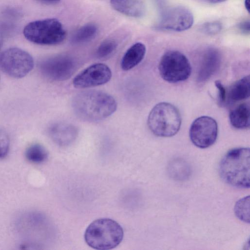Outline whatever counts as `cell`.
Segmentation results:
<instances>
[{
  "label": "cell",
  "mask_w": 250,
  "mask_h": 250,
  "mask_svg": "<svg viewBox=\"0 0 250 250\" xmlns=\"http://www.w3.org/2000/svg\"><path fill=\"white\" fill-rule=\"evenodd\" d=\"M118 43L113 39L103 41L98 47L96 56L99 59H105L111 56L115 51Z\"/></svg>",
  "instance_id": "44dd1931"
},
{
  "label": "cell",
  "mask_w": 250,
  "mask_h": 250,
  "mask_svg": "<svg viewBox=\"0 0 250 250\" xmlns=\"http://www.w3.org/2000/svg\"><path fill=\"white\" fill-rule=\"evenodd\" d=\"M3 43V37L2 36L0 33V48H1Z\"/></svg>",
  "instance_id": "f1b7e54d"
},
{
  "label": "cell",
  "mask_w": 250,
  "mask_h": 250,
  "mask_svg": "<svg viewBox=\"0 0 250 250\" xmlns=\"http://www.w3.org/2000/svg\"><path fill=\"white\" fill-rule=\"evenodd\" d=\"M239 31L243 34H248L250 31V23L249 21H245L240 23L238 26Z\"/></svg>",
  "instance_id": "d4e9b609"
},
{
  "label": "cell",
  "mask_w": 250,
  "mask_h": 250,
  "mask_svg": "<svg viewBox=\"0 0 250 250\" xmlns=\"http://www.w3.org/2000/svg\"><path fill=\"white\" fill-rule=\"evenodd\" d=\"M250 0H245V2H244L245 7L249 13H250Z\"/></svg>",
  "instance_id": "83f0119b"
},
{
  "label": "cell",
  "mask_w": 250,
  "mask_h": 250,
  "mask_svg": "<svg viewBox=\"0 0 250 250\" xmlns=\"http://www.w3.org/2000/svg\"><path fill=\"white\" fill-rule=\"evenodd\" d=\"M48 134L54 142L65 146L73 143L78 135V129L74 125L65 122H57L50 125Z\"/></svg>",
  "instance_id": "7c38bea8"
},
{
  "label": "cell",
  "mask_w": 250,
  "mask_h": 250,
  "mask_svg": "<svg viewBox=\"0 0 250 250\" xmlns=\"http://www.w3.org/2000/svg\"><path fill=\"white\" fill-rule=\"evenodd\" d=\"M124 231L116 221L100 218L92 222L84 233V240L90 247L99 250L113 249L122 242Z\"/></svg>",
  "instance_id": "3957f363"
},
{
  "label": "cell",
  "mask_w": 250,
  "mask_h": 250,
  "mask_svg": "<svg viewBox=\"0 0 250 250\" xmlns=\"http://www.w3.org/2000/svg\"><path fill=\"white\" fill-rule=\"evenodd\" d=\"M150 131L156 136L169 137L179 130L181 117L178 109L173 104L163 102L155 105L147 119Z\"/></svg>",
  "instance_id": "277c9868"
},
{
  "label": "cell",
  "mask_w": 250,
  "mask_h": 250,
  "mask_svg": "<svg viewBox=\"0 0 250 250\" xmlns=\"http://www.w3.org/2000/svg\"><path fill=\"white\" fill-rule=\"evenodd\" d=\"M222 179L238 188H249L250 184V150L247 147L230 150L223 157L219 167Z\"/></svg>",
  "instance_id": "7a4b0ae2"
},
{
  "label": "cell",
  "mask_w": 250,
  "mask_h": 250,
  "mask_svg": "<svg viewBox=\"0 0 250 250\" xmlns=\"http://www.w3.org/2000/svg\"><path fill=\"white\" fill-rule=\"evenodd\" d=\"M42 2L47 3H55L59 2L61 0H38Z\"/></svg>",
  "instance_id": "4316f807"
},
{
  "label": "cell",
  "mask_w": 250,
  "mask_h": 250,
  "mask_svg": "<svg viewBox=\"0 0 250 250\" xmlns=\"http://www.w3.org/2000/svg\"><path fill=\"white\" fill-rule=\"evenodd\" d=\"M146 52V47L143 43L138 42L133 44L126 50L122 59V69L128 71L137 66L144 59Z\"/></svg>",
  "instance_id": "9a60e30c"
},
{
  "label": "cell",
  "mask_w": 250,
  "mask_h": 250,
  "mask_svg": "<svg viewBox=\"0 0 250 250\" xmlns=\"http://www.w3.org/2000/svg\"><path fill=\"white\" fill-rule=\"evenodd\" d=\"M204 2L208 3L215 4L224 2L227 0H202Z\"/></svg>",
  "instance_id": "484cf974"
},
{
  "label": "cell",
  "mask_w": 250,
  "mask_h": 250,
  "mask_svg": "<svg viewBox=\"0 0 250 250\" xmlns=\"http://www.w3.org/2000/svg\"><path fill=\"white\" fill-rule=\"evenodd\" d=\"M112 8L118 12L132 18H140L145 13L142 0H110Z\"/></svg>",
  "instance_id": "5bb4252c"
},
{
  "label": "cell",
  "mask_w": 250,
  "mask_h": 250,
  "mask_svg": "<svg viewBox=\"0 0 250 250\" xmlns=\"http://www.w3.org/2000/svg\"><path fill=\"white\" fill-rule=\"evenodd\" d=\"M236 216L244 222H250V196L245 197L238 201L234 207Z\"/></svg>",
  "instance_id": "ffe728a7"
},
{
  "label": "cell",
  "mask_w": 250,
  "mask_h": 250,
  "mask_svg": "<svg viewBox=\"0 0 250 250\" xmlns=\"http://www.w3.org/2000/svg\"><path fill=\"white\" fill-rule=\"evenodd\" d=\"M189 134L191 142L195 146L201 148L208 147L217 139V124L210 117H200L192 122Z\"/></svg>",
  "instance_id": "9c48e42d"
},
{
  "label": "cell",
  "mask_w": 250,
  "mask_h": 250,
  "mask_svg": "<svg viewBox=\"0 0 250 250\" xmlns=\"http://www.w3.org/2000/svg\"><path fill=\"white\" fill-rule=\"evenodd\" d=\"M229 119L231 125L235 128L244 129L249 128V104L243 103L231 110L229 114Z\"/></svg>",
  "instance_id": "2e32d148"
},
{
  "label": "cell",
  "mask_w": 250,
  "mask_h": 250,
  "mask_svg": "<svg viewBox=\"0 0 250 250\" xmlns=\"http://www.w3.org/2000/svg\"><path fill=\"white\" fill-rule=\"evenodd\" d=\"M78 63L72 56L59 55L43 59L39 63L41 73L46 78L54 81L69 79L78 68Z\"/></svg>",
  "instance_id": "ba28073f"
},
{
  "label": "cell",
  "mask_w": 250,
  "mask_h": 250,
  "mask_svg": "<svg viewBox=\"0 0 250 250\" xmlns=\"http://www.w3.org/2000/svg\"><path fill=\"white\" fill-rule=\"evenodd\" d=\"M25 157L29 162L39 164L44 162L48 158V152L45 148L39 144H34L26 149Z\"/></svg>",
  "instance_id": "d6986e66"
},
{
  "label": "cell",
  "mask_w": 250,
  "mask_h": 250,
  "mask_svg": "<svg viewBox=\"0 0 250 250\" xmlns=\"http://www.w3.org/2000/svg\"><path fill=\"white\" fill-rule=\"evenodd\" d=\"M112 77L110 68L102 63L93 64L79 73L73 80L77 88L97 86L108 82Z\"/></svg>",
  "instance_id": "8fae6325"
},
{
  "label": "cell",
  "mask_w": 250,
  "mask_h": 250,
  "mask_svg": "<svg viewBox=\"0 0 250 250\" xmlns=\"http://www.w3.org/2000/svg\"><path fill=\"white\" fill-rule=\"evenodd\" d=\"M228 98L232 102L247 99L250 96V76H245L231 85L228 91Z\"/></svg>",
  "instance_id": "e0dca14e"
},
{
  "label": "cell",
  "mask_w": 250,
  "mask_h": 250,
  "mask_svg": "<svg viewBox=\"0 0 250 250\" xmlns=\"http://www.w3.org/2000/svg\"><path fill=\"white\" fill-rule=\"evenodd\" d=\"M221 55L216 49L209 48L204 52L197 73V81L204 82L218 70L221 64Z\"/></svg>",
  "instance_id": "4fadbf2b"
},
{
  "label": "cell",
  "mask_w": 250,
  "mask_h": 250,
  "mask_svg": "<svg viewBox=\"0 0 250 250\" xmlns=\"http://www.w3.org/2000/svg\"><path fill=\"white\" fill-rule=\"evenodd\" d=\"M222 28V24L219 21H211L204 24L202 31L208 35H214L219 33Z\"/></svg>",
  "instance_id": "603a6c76"
},
{
  "label": "cell",
  "mask_w": 250,
  "mask_h": 250,
  "mask_svg": "<svg viewBox=\"0 0 250 250\" xmlns=\"http://www.w3.org/2000/svg\"><path fill=\"white\" fill-rule=\"evenodd\" d=\"M215 85L218 90V101L220 105H223L226 103L227 98V91L220 81H216Z\"/></svg>",
  "instance_id": "cb8c5ba5"
},
{
  "label": "cell",
  "mask_w": 250,
  "mask_h": 250,
  "mask_svg": "<svg viewBox=\"0 0 250 250\" xmlns=\"http://www.w3.org/2000/svg\"><path fill=\"white\" fill-rule=\"evenodd\" d=\"M159 71L162 78L170 83L184 81L190 76L191 67L187 58L178 51L171 50L162 57Z\"/></svg>",
  "instance_id": "8992f818"
},
{
  "label": "cell",
  "mask_w": 250,
  "mask_h": 250,
  "mask_svg": "<svg viewBox=\"0 0 250 250\" xmlns=\"http://www.w3.org/2000/svg\"><path fill=\"white\" fill-rule=\"evenodd\" d=\"M72 107L76 116L83 121L94 122L112 115L117 103L111 95L97 90L81 92L74 97Z\"/></svg>",
  "instance_id": "6da1fadb"
},
{
  "label": "cell",
  "mask_w": 250,
  "mask_h": 250,
  "mask_svg": "<svg viewBox=\"0 0 250 250\" xmlns=\"http://www.w3.org/2000/svg\"><path fill=\"white\" fill-rule=\"evenodd\" d=\"M10 146V140L7 133L0 128V159L7 155Z\"/></svg>",
  "instance_id": "7402d4cb"
},
{
  "label": "cell",
  "mask_w": 250,
  "mask_h": 250,
  "mask_svg": "<svg viewBox=\"0 0 250 250\" xmlns=\"http://www.w3.org/2000/svg\"><path fill=\"white\" fill-rule=\"evenodd\" d=\"M193 22V15L188 9L182 6H176L168 8L162 13L157 28L180 32L190 28Z\"/></svg>",
  "instance_id": "30bf717a"
},
{
  "label": "cell",
  "mask_w": 250,
  "mask_h": 250,
  "mask_svg": "<svg viewBox=\"0 0 250 250\" xmlns=\"http://www.w3.org/2000/svg\"><path fill=\"white\" fill-rule=\"evenodd\" d=\"M33 66L32 56L21 49L9 48L0 53V68L13 78H21L25 76Z\"/></svg>",
  "instance_id": "52a82bcc"
},
{
  "label": "cell",
  "mask_w": 250,
  "mask_h": 250,
  "mask_svg": "<svg viewBox=\"0 0 250 250\" xmlns=\"http://www.w3.org/2000/svg\"><path fill=\"white\" fill-rule=\"evenodd\" d=\"M97 26L88 23L79 28L72 36L71 41L73 44H81L93 39L98 32Z\"/></svg>",
  "instance_id": "ac0fdd59"
},
{
  "label": "cell",
  "mask_w": 250,
  "mask_h": 250,
  "mask_svg": "<svg viewBox=\"0 0 250 250\" xmlns=\"http://www.w3.org/2000/svg\"><path fill=\"white\" fill-rule=\"evenodd\" d=\"M23 33L29 41L40 45H56L65 39L66 32L62 23L55 18L33 21L24 28Z\"/></svg>",
  "instance_id": "5b68a950"
}]
</instances>
